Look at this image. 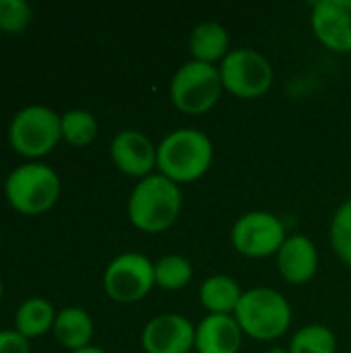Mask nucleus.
Returning <instances> with one entry per match:
<instances>
[{
    "label": "nucleus",
    "mask_w": 351,
    "mask_h": 353,
    "mask_svg": "<svg viewBox=\"0 0 351 353\" xmlns=\"http://www.w3.org/2000/svg\"><path fill=\"white\" fill-rule=\"evenodd\" d=\"M242 290L238 281L230 275H211L201 285V304L209 314H234L240 300Z\"/></svg>",
    "instance_id": "obj_17"
},
{
    "label": "nucleus",
    "mask_w": 351,
    "mask_h": 353,
    "mask_svg": "<svg viewBox=\"0 0 351 353\" xmlns=\"http://www.w3.org/2000/svg\"><path fill=\"white\" fill-rule=\"evenodd\" d=\"M285 236L283 221L269 211L244 213L232 228L234 248L248 259H267L279 252Z\"/></svg>",
    "instance_id": "obj_9"
},
{
    "label": "nucleus",
    "mask_w": 351,
    "mask_h": 353,
    "mask_svg": "<svg viewBox=\"0 0 351 353\" xmlns=\"http://www.w3.org/2000/svg\"><path fill=\"white\" fill-rule=\"evenodd\" d=\"M62 139L60 116L46 105H27L14 114L8 126L10 147L23 157H43Z\"/></svg>",
    "instance_id": "obj_6"
},
{
    "label": "nucleus",
    "mask_w": 351,
    "mask_h": 353,
    "mask_svg": "<svg viewBox=\"0 0 351 353\" xmlns=\"http://www.w3.org/2000/svg\"><path fill=\"white\" fill-rule=\"evenodd\" d=\"M0 300H2V281H0Z\"/></svg>",
    "instance_id": "obj_27"
},
{
    "label": "nucleus",
    "mask_w": 351,
    "mask_h": 353,
    "mask_svg": "<svg viewBox=\"0 0 351 353\" xmlns=\"http://www.w3.org/2000/svg\"><path fill=\"white\" fill-rule=\"evenodd\" d=\"M288 350L290 353H335L337 339L325 325H306L294 333Z\"/></svg>",
    "instance_id": "obj_21"
},
{
    "label": "nucleus",
    "mask_w": 351,
    "mask_h": 353,
    "mask_svg": "<svg viewBox=\"0 0 351 353\" xmlns=\"http://www.w3.org/2000/svg\"><path fill=\"white\" fill-rule=\"evenodd\" d=\"M213 161L211 139L197 128H178L157 145V170L176 184H188L207 174Z\"/></svg>",
    "instance_id": "obj_2"
},
{
    "label": "nucleus",
    "mask_w": 351,
    "mask_h": 353,
    "mask_svg": "<svg viewBox=\"0 0 351 353\" xmlns=\"http://www.w3.org/2000/svg\"><path fill=\"white\" fill-rule=\"evenodd\" d=\"M0 353H31V347L17 331H0Z\"/></svg>",
    "instance_id": "obj_24"
},
{
    "label": "nucleus",
    "mask_w": 351,
    "mask_h": 353,
    "mask_svg": "<svg viewBox=\"0 0 351 353\" xmlns=\"http://www.w3.org/2000/svg\"><path fill=\"white\" fill-rule=\"evenodd\" d=\"M194 335L197 327L188 319L168 312L145 325L141 345L145 353H190V350H194Z\"/></svg>",
    "instance_id": "obj_10"
},
{
    "label": "nucleus",
    "mask_w": 351,
    "mask_h": 353,
    "mask_svg": "<svg viewBox=\"0 0 351 353\" xmlns=\"http://www.w3.org/2000/svg\"><path fill=\"white\" fill-rule=\"evenodd\" d=\"M221 85L240 99H257L273 85L271 62L252 48H234L219 64Z\"/></svg>",
    "instance_id": "obj_7"
},
{
    "label": "nucleus",
    "mask_w": 351,
    "mask_h": 353,
    "mask_svg": "<svg viewBox=\"0 0 351 353\" xmlns=\"http://www.w3.org/2000/svg\"><path fill=\"white\" fill-rule=\"evenodd\" d=\"M155 285L153 263L139 252L116 256L103 273V290L118 304H134L147 298Z\"/></svg>",
    "instance_id": "obj_8"
},
{
    "label": "nucleus",
    "mask_w": 351,
    "mask_h": 353,
    "mask_svg": "<svg viewBox=\"0 0 351 353\" xmlns=\"http://www.w3.org/2000/svg\"><path fill=\"white\" fill-rule=\"evenodd\" d=\"M331 244L337 256L351 267V199L341 203L331 221Z\"/></svg>",
    "instance_id": "obj_22"
},
{
    "label": "nucleus",
    "mask_w": 351,
    "mask_h": 353,
    "mask_svg": "<svg viewBox=\"0 0 351 353\" xmlns=\"http://www.w3.org/2000/svg\"><path fill=\"white\" fill-rule=\"evenodd\" d=\"M242 329L230 314H207L197 325V353H238L242 347Z\"/></svg>",
    "instance_id": "obj_14"
},
{
    "label": "nucleus",
    "mask_w": 351,
    "mask_h": 353,
    "mask_svg": "<svg viewBox=\"0 0 351 353\" xmlns=\"http://www.w3.org/2000/svg\"><path fill=\"white\" fill-rule=\"evenodd\" d=\"M190 54L192 60L215 64L230 54V33L217 21H205L197 25L190 33Z\"/></svg>",
    "instance_id": "obj_16"
},
{
    "label": "nucleus",
    "mask_w": 351,
    "mask_h": 353,
    "mask_svg": "<svg viewBox=\"0 0 351 353\" xmlns=\"http://www.w3.org/2000/svg\"><path fill=\"white\" fill-rule=\"evenodd\" d=\"M277 269L292 285L308 283L319 269V252L312 240L302 234L288 236L277 252Z\"/></svg>",
    "instance_id": "obj_13"
},
{
    "label": "nucleus",
    "mask_w": 351,
    "mask_h": 353,
    "mask_svg": "<svg viewBox=\"0 0 351 353\" xmlns=\"http://www.w3.org/2000/svg\"><path fill=\"white\" fill-rule=\"evenodd\" d=\"M310 25L325 48L351 52V0H319L310 12Z\"/></svg>",
    "instance_id": "obj_11"
},
{
    "label": "nucleus",
    "mask_w": 351,
    "mask_h": 353,
    "mask_svg": "<svg viewBox=\"0 0 351 353\" xmlns=\"http://www.w3.org/2000/svg\"><path fill=\"white\" fill-rule=\"evenodd\" d=\"M221 89L219 66L190 60L176 70L170 83V97L182 114L201 116L219 101Z\"/></svg>",
    "instance_id": "obj_5"
},
{
    "label": "nucleus",
    "mask_w": 351,
    "mask_h": 353,
    "mask_svg": "<svg viewBox=\"0 0 351 353\" xmlns=\"http://www.w3.org/2000/svg\"><path fill=\"white\" fill-rule=\"evenodd\" d=\"M72 353H108L106 350H101V347H93V345H89V347H85V350H79V352H72Z\"/></svg>",
    "instance_id": "obj_25"
},
{
    "label": "nucleus",
    "mask_w": 351,
    "mask_h": 353,
    "mask_svg": "<svg viewBox=\"0 0 351 353\" xmlns=\"http://www.w3.org/2000/svg\"><path fill=\"white\" fill-rule=\"evenodd\" d=\"M54 306L43 300V298H29L25 300L17 314H14V331L19 335H23L27 341L46 335L48 331H52L54 321H56Z\"/></svg>",
    "instance_id": "obj_18"
},
{
    "label": "nucleus",
    "mask_w": 351,
    "mask_h": 353,
    "mask_svg": "<svg viewBox=\"0 0 351 353\" xmlns=\"http://www.w3.org/2000/svg\"><path fill=\"white\" fill-rule=\"evenodd\" d=\"M52 333L56 341L68 352H79L91 345L93 339V321L83 308H64L56 314Z\"/></svg>",
    "instance_id": "obj_15"
},
{
    "label": "nucleus",
    "mask_w": 351,
    "mask_h": 353,
    "mask_svg": "<svg viewBox=\"0 0 351 353\" xmlns=\"http://www.w3.org/2000/svg\"><path fill=\"white\" fill-rule=\"evenodd\" d=\"M31 21V6L23 0H0V31L6 35L21 33Z\"/></svg>",
    "instance_id": "obj_23"
},
{
    "label": "nucleus",
    "mask_w": 351,
    "mask_h": 353,
    "mask_svg": "<svg viewBox=\"0 0 351 353\" xmlns=\"http://www.w3.org/2000/svg\"><path fill=\"white\" fill-rule=\"evenodd\" d=\"M110 155L114 165L132 178L151 176L153 168H157V147L153 141L141 130H122L114 137Z\"/></svg>",
    "instance_id": "obj_12"
},
{
    "label": "nucleus",
    "mask_w": 351,
    "mask_h": 353,
    "mask_svg": "<svg viewBox=\"0 0 351 353\" xmlns=\"http://www.w3.org/2000/svg\"><path fill=\"white\" fill-rule=\"evenodd\" d=\"M62 139L72 147H87L97 137V120L87 110H68L60 116Z\"/></svg>",
    "instance_id": "obj_20"
},
{
    "label": "nucleus",
    "mask_w": 351,
    "mask_h": 353,
    "mask_svg": "<svg viewBox=\"0 0 351 353\" xmlns=\"http://www.w3.org/2000/svg\"><path fill=\"white\" fill-rule=\"evenodd\" d=\"M265 353H290V350H285V347H271Z\"/></svg>",
    "instance_id": "obj_26"
},
{
    "label": "nucleus",
    "mask_w": 351,
    "mask_h": 353,
    "mask_svg": "<svg viewBox=\"0 0 351 353\" xmlns=\"http://www.w3.org/2000/svg\"><path fill=\"white\" fill-rule=\"evenodd\" d=\"M234 319L244 335L257 341H275L292 325V306L277 290L252 288L242 294Z\"/></svg>",
    "instance_id": "obj_3"
},
{
    "label": "nucleus",
    "mask_w": 351,
    "mask_h": 353,
    "mask_svg": "<svg viewBox=\"0 0 351 353\" xmlns=\"http://www.w3.org/2000/svg\"><path fill=\"white\" fill-rule=\"evenodd\" d=\"M153 271H155V285L168 292L182 290L192 279V265L188 263V259L180 254L161 256L159 261L153 263Z\"/></svg>",
    "instance_id": "obj_19"
},
{
    "label": "nucleus",
    "mask_w": 351,
    "mask_h": 353,
    "mask_svg": "<svg viewBox=\"0 0 351 353\" xmlns=\"http://www.w3.org/2000/svg\"><path fill=\"white\" fill-rule=\"evenodd\" d=\"M182 211L180 184L161 174H151L137 182L128 199L130 223L147 234H159L174 225Z\"/></svg>",
    "instance_id": "obj_1"
},
{
    "label": "nucleus",
    "mask_w": 351,
    "mask_h": 353,
    "mask_svg": "<svg viewBox=\"0 0 351 353\" xmlns=\"http://www.w3.org/2000/svg\"><path fill=\"white\" fill-rule=\"evenodd\" d=\"M8 205L23 215H41L60 199V178L43 163L31 161L10 172L4 182Z\"/></svg>",
    "instance_id": "obj_4"
}]
</instances>
